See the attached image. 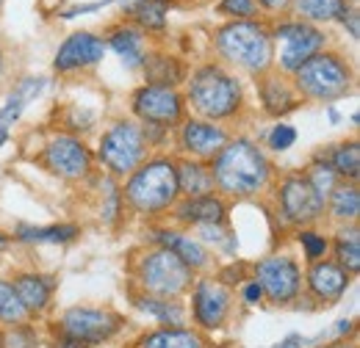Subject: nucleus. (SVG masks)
<instances>
[{
  "mask_svg": "<svg viewBox=\"0 0 360 348\" xmlns=\"http://www.w3.org/2000/svg\"><path fill=\"white\" fill-rule=\"evenodd\" d=\"M211 177L227 194L250 196V194H258L264 188V182L269 180V163L252 141L238 138L233 144H225L217 152V163H214Z\"/></svg>",
  "mask_w": 360,
  "mask_h": 348,
  "instance_id": "f257e3e1",
  "label": "nucleus"
},
{
  "mask_svg": "<svg viewBox=\"0 0 360 348\" xmlns=\"http://www.w3.org/2000/svg\"><path fill=\"white\" fill-rule=\"evenodd\" d=\"M217 47L227 61L250 72H264L271 64V36L255 20H236L219 28Z\"/></svg>",
  "mask_w": 360,
  "mask_h": 348,
  "instance_id": "f03ea898",
  "label": "nucleus"
},
{
  "mask_svg": "<svg viewBox=\"0 0 360 348\" xmlns=\"http://www.w3.org/2000/svg\"><path fill=\"white\" fill-rule=\"evenodd\" d=\"M191 108L205 119H225L233 116L241 105V86L233 75L219 67H202L194 72L188 83Z\"/></svg>",
  "mask_w": 360,
  "mask_h": 348,
  "instance_id": "7ed1b4c3",
  "label": "nucleus"
},
{
  "mask_svg": "<svg viewBox=\"0 0 360 348\" xmlns=\"http://www.w3.org/2000/svg\"><path fill=\"white\" fill-rule=\"evenodd\" d=\"M128 202L139 213H158L167 210L178 199V172L169 161H150L139 172H134L128 188Z\"/></svg>",
  "mask_w": 360,
  "mask_h": 348,
  "instance_id": "20e7f679",
  "label": "nucleus"
},
{
  "mask_svg": "<svg viewBox=\"0 0 360 348\" xmlns=\"http://www.w3.org/2000/svg\"><path fill=\"white\" fill-rule=\"evenodd\" d=\"M297 88L314 100H335L352 86V69L341 55L316 53L297 72Z\"/></svg>",
  "mask_w": 360,
  "mask_h": 348,
  "instance_id": "39448f33",
  "label": "nucleus"
},
{
  "mask_svg": "<svg viewBox=\"0 0 360 348\" xmlns=\"http://www.w3.org/2000/svg\"><path fill=\"white\" fill-rule=\"evenodd\" d=\"M139 274H141V285L150 293L164 296V299L178 296L191 285V268L169 249H158V252L147 255L141 260Z\"/></svg>",
  "mask_w": 360,
  "mask_h": 348,
  "instance_id": "423d86ee",
  "label": "nucleus"
},
{
  "mask_svg": "<svg viewBox=\"0 0 360 348\" xmlns=\"http://www.w3.org/2000/svg\"><path fill=\"white\" fill-rule=\"evenodd\" d=\"M144 158V135L134 122H120L103 135L100 161L114 174H131Z\"/></svg>",
  "mask_w": 360,
  "mask_h": 348,
  "instance_id": "0eeeda50",
  "label": "nucleus"
},
{
  "mask_svg": "<svg viewBox=\"0 0 360 348\" xmlns=\"http://www.w3.org/2000/svg\"><path fill=\"white\" fill-rule=\"evenodd\" d=\"M274 36L283 39V55H280V67L285 72H297L308 58H314L316 53H321V47L327 42V36L311 25V22H283L274 28Z\"/></svg>",
  "mask_w": 360,
  "mask_h": 348,
  "instance_id": "6e6552de",
  "label": "nucleus"
},
{
  "mask_svg": "<svg viewBox=\"0 0 360 348\" xmlns=\"http://www.w3.org/2000/svg\"><path fill=\"white\" fill-rule=\"evenodd\" d=\"M255 282L274 304H285L300 293L302 274L291 257H269L255 265Z\"/></svg>",
  "mask_w": 360,
  "mask_h": 348,
  "instance_id": "1a4fd4ad",
  "label": "nucleus"
},
{
  "mask_svg": "<svg viewBox=\"0 0 360 348\" xmlns=\"http://www.w3.org/2000/svg\"><path fill=\"white\" fill-rule=\"evenodd\" d=\"M280 208L291 224H311L321 216L324 202L305 177H285L280 185Z\"/></svg>",
  "mask_w": 360,
  "mask_h": 348,
  "instance_id": "9d476101",
  "label": "nucleus"
},
{
  "mask_svg": "<svg viewBox=\"0 0 360 348\" xmlns=\"http://www.w3.org/2000/svg\"><path fill=\"white\" fill-rule=\"evenodd\" d=\"M45 163L50 172L64 180H78L91 169V152L84 147V141L72 135H58L47 144Z\"/></svg>",
  "mask_w": 360,
  "mask_h": 348,
  "instance_id": "9b49d317",
  "label": "nucleus"
},
{
  "mask_svg": "<svg viewBox=\"0 0 360 348\" xmlns=\"http://www.w3.org/2000/svg\"><path fill=\"white\" fill-rule=\"evenodd\" d=\"M134 111L153 125H172L178 122L183 114V100L175 88L167 86H144L136 91L134 97Z\"/></svg>",
  "mask_w": 360,
  "mask_h": 348,
  "instance_id": "f8f14e48",
  "label": "nucleus"
},
{
  "mask_svg": "<svg viewBox=\"0 0 360 348\" xmlns=\"http://www.w3.org/2000/svg\"><path fill=\"white\" fill-rule=\"evenodd\" d=\"M120 329V318L103 309H89V307H75L64 315V335L78 337L84 343H103Z\"/></svg>",
  "mask_w": 360,
  "mask_h": 348,
  "instance_id": "ddd939ff",
  "label": "nucleus"
},
{
  "mask_svg": "<svg viewBox=\"0 0 360 348\" xmlns=\"http://www.w3.org/2000/svg\"><path fill=\"white\" fill-rule=\"evenodd\" d=\"M103 55H105L103 39H97L94 34H72L56 53V69L70 72L78 67H91V64L103 61Z\"/></svg>",
  "mask_w": 360,
  "mask_h": 348,
  "instance_id": "4468645a",
  "label": "nucleus"
},
{
  "mask_svg": "<svg viewBox=\"0 0 360 348\" xmlns=\"http://www.w3.org/2000/svg\"><path fill=\"white\" fill-rule=\"evenodd\" d=\"M227 307H230V293L219 282L205 279V282L197 285V290H194V318L202 326H208V329L222 326Z\"/></svg>",
  "mask_w": 360,
  "mask_h": 348,
  "instance_id": "2eb2a0df",
  "label": "nucleus"
},
{
  "mask_svg": "<svg viewBox=\"0 0 360 348\" xmlns=\"http://www.w3.org/2000/svg\"><path fill=\"white\" fill-rule=\"evenodd\" d=\"M180 144L191 155L211 158L227 144V133L222 128H217L214 122H186L183 133H180Z\"/></svg>",
  "mask_w": 360,
  "mask_h": 348,
  "instance_id": "dca6fc26",
  "label": "nucleus"
},
{
  "mask_svg": "<svg viewBox=\"0 0 360 348\" xmlns=\"http://www.w3.org/2000/svg\"><path fill=\"white\" fill-rule=\"evenodd\" d=\"M347 285H349V271L341 268L338 262H314L308 274V288L324 302L338 299L347 290Z\"/></svg>",
  "mask_w": 360,
  "mask_h": 348,
  "instance_id": "f3484780",
  "label": "nucleus"
},
{
  "mask_svg": "<svg viewBox=\"0 0 360 348\" xmlns=\"http://www.w3.org/2000/svg\"><path fill=\"white\" fill-rule=\"evenodd\" d=\"M178 218L186 221V224H197V227H202V224H222L225 221V205H222V199H217L211 194L191 196V199H186L178 208Z\"/></svg>",
  "mask_w": 360,
  "mask_h": 348,
  "instance_id": "a211bd4d",
  "label": "nucleus"
},
{
  "mask_svg": "<svg viewBox=\"0 0 360 348\" xmlns=\"http://www.w3.org/2000/svg\"><path fill=\"white\" fill-rule=\"evenodd\" d=\"M14 293L20 299V304L25 307V312H39L45 309L50 302V282L45 276H37V274H22L14 279Z\"/></svg>",
  "mask_w": 360,
  "mask_h": 348,
  "instance_id": "6ab92c4d",
  "label": "nucleus"
},
{
  "mask_svg": "<svg viewBox=\"0 0 360 348\" xmlns=\"http://www.w3.org/2000/svg\"><path fill=\"white\" fill-rule=\"evenodd\" d=\"M158 241H161V249L175 252L191 271L194 268H202L208 262V252L194 238H186V235H178V232H158Z\"/></svg>",
  "mask_w": 360,
  "mask_h": 348,
  "instance_id": "aec40b11",
  "label": "nucleus"
},
{
  "mask_svg": "<svg viewBox=\"0 0 360 348\" xmlns=\"http://www.w3.org/2000/svg\"><path fill=\"white\" fill-rule=\"evenodd\" d=\"M175 172H178V191L188 194V199L191 196H205V194L214 191V177L200 163L186 161V163H180Z\"/></svg>",
  "mask_w": 360,
  "mask_h": 348,
  "instance_id": "412c9836",
  "label": "nucleus"
},
{
  "mask_svg": "<svg viewBox=\"0 0 360 348\" xmlns=\"http://www.w3.org/2000/svg\"><path fill=\"white\" fill-rule=\"evenodd\" d=\"M261 100H264L269 114H285V111H291L297 105L294 91L285 86V81L277 78V75H269V78L261 81Z\"/></svg>",
  "mask_w": 360,
  "mask_h": 348,
  "instance_id": "4be33fe9",
  "label": "nucleus"
},
{
  "mask_svg": "<svg viewBox=\"0 0 360 348\" xmlns=\"http://www.w3.org/2000/svg\"><path fill=\"white\" fill-rule=\"evenodd\" d=\"M291 3L297 6V11L305 20H314V22L341 20L349 11V3L347 0H291Z\"/></svg>",
  "mask_w": 360,
  "mask_h": 348,
  "instance_id": "5701e85b",
  "label": "nucleus"
},
{
  "mask_svg": "<svg viewBox=\"0 0 360 348\" xmlns=\"http://www.w3.org/2000/svg\"><path fill=\"white\" fill-rule=\"evenodd\" d=\"M111 47L114 53L128 64V67H139L144 61V39L136 28H120L111 34Z\"/></svg>",
  "mask_w": 360,
  "mask_h": 348,
  "instance_id": "b1692460",
  "label": "nucleus"
},
{
  "mask_svg": "<svg viewBox=\"0 0 360 348\" xmlns=\"http://www.w3.org/2000/svg\"><path fill=\"white\" fill-rule=\"evenodd\" d=\"M144 61H147V58H144ZM144 72H147V81H150L153 86H167V88H172L175 83H180V78H183L180 64L175 58H169V55H155V58H150V61L144 64Z\"/></svg>",
  "mask_w": 360,
  "mask_h": 348,
  "instance_id": "393cba45",
  "label": "nucleus"
},
{
  "mask_svg": "<svg viewBox=\"0 0 360 348\" xmlns=\"http://www.w3.org/2000/svg\"><path fill=\"white\" fill-rule=\"evenodd\" d=\"M39 88H42V81H25V88H22V91L11 94V100H8L6 108L0 111V144L6 141V130H8V128L17 122V116L22 114L25 102H28L34 94H39Z\"/></svg>",
  "mask_w": 360,
  "mask_h": 348,
  "instance_id": "a878e982",
  "label": "nucleus"
},
{
  "mask_svg": "<svg viewBox=\"0 0 360 348\" xmlns=\"http://www.w3.org/2000/svg\"><path fill=\"white\" fill-rule=\"evenodd\" d=\"M17 235L25 243H67V241H72L78 235V227H72V224H56V227H45V229L20 227Z\"/></svg>",
  "mask_w": 360,
  "mask_h": 348,
  "instance_id": "bb28decb",
  "label": "nucleus"
},
{
  "mask_svg": "<svg viewBox=\"0 0 360 348\" xmlns=\"http://www.w3.org/2000/svg\"><path fill=\"white\" fill-rule=\"evenodd\" d=\"M144 348H202L200 335L188 329H164L144 340Z\"/></svg>",
  "mask_w": 360,
  "mask_h": 348,
  "instance_id": "cd10ccee",
  "label": "nucleus"
},
{
  "mask_svg": "<svg viewBox=\"0 0 360 348\" xmlns=\"http://www.w3.org/2000/svg\"><path fill=\"white\" fill-rule=\"evenodd\" d=\"M333 199V216L341 221H355L360 213V194L355 185H335V191L330 194Z\"/></svg>",
  "mask_w": 360,
  "mask_h": 348,
  "instance_id": "c85d7f7f",
  "label": "nucleus"
},
{
  "mask_svg": "<svg viewBox=\"0 0 360 348\" xmlns=\"http://www.w3.org/2000/svg\"><path fill=\"white\" fill-rule=\"evenodd\" d=\"M335 255H338V260H341V268H347V271H358L360 268V238H358V227H355V224H352L349 229H341V232H338Z\"/></svg>",
  "mask_w": 360,
  "mask_h": 348,
  "instance_id": "c756f323",
  "label": "nucleus"
},
{
  "mask_svg": "<svg viewBox=\"0 0 360 348\" xmlns=\"http://www.w3.org/2000/svg\"><path fill=\"white\" fill-rule=\"evenodd\" d=\"M330 166H333V172L341 174V177L358 180V177H360V147H358V141L341 144V147L333 152Z\"/></svg>",
  "mask_w": 360,
  "mask_h": 348,
  "instance_id": "7c9ffc66",
  "label": "nucleus"
},
{
  "mask_svg": "<svg viewBox=\"0 0 360 348\" xmlns=\"http://www.w3.org/2000/svg\"><path fill=\"white\" fill-rule=\"evenodd\" d=\"M167 11H169V0H141L134 8L136 20L147 31H161L167 25Z\"/></svg>",
  "mask_w": 360,
  "mask_h": 348,
  "instance_id": "2f4dec72",
  "label": "nucleus"
},
{
  "mask_svg": "<svg viewBox=\"0 0 360 348\" xmlns=\"http://www.w3.org/2000/svg\"><path fill=\"white\" fill-rule=\"evenodd\" d=\"M338 174L333 172V166L330 163H314L308 174H305V180L311 182V188H314L316 194H319V199L321 202H327L330 199V194L335 191V185H338V180H335Z\"/></svg>",
  "mask_w": 360,
  "mask_h": 348,
  "instance_id": "473e14b6",
  "label": "nucleus"
},
{
  "mask_svg": "<svg viewBox=\"0 0 360 348\" xmlns=\"http://www.w3.org/2000/svg\"><path fill=\"white\" fill-rule=\"evenodd\" d=\"M22 318H25V307L20 304L14 288L0 279V321H6V323H20Z\"/></svg>",
  "mask_w": 360,
  "mask_h": 348,
  "instance_id": "72a5a7b5",
  "label": "nucleus"
},
{
  "mask_svg": "<svg viewBox=\"0 0 360 348\" xmlns=\"http://www.w3.org/2000/svg\"><path fill=\"white\" fill-rule=\"evenodd\" d=\"M141 309L155 315L161 323L183 326V309H180V304H169V302H161V299H141Z\"/></svg>",
  "mask_w": 360,
  "mask_h": 348,
  "instance_id": "f704fd0d",
  "label": "nucleus"
},
{
  "mask_svg": "<svg viewBox=\"0 0 360 348\" xmlns=\"http://www.w3.org/2000/svg\"><path fill=\"white\" fill-rule=\"evenodd\" d=\"M300 243L305 246L308 260H319V257H324V252H327V238L319 235V232H311V229H302Z\"/></svg>",
  "mask_w": 360,
  "mask_h": 348,
  "instance_id": "c9c22d12",
  "label": "nucleus"
},
{
  "mask_svg": "<svg viewBox=\"0 0 360 348\" xmlns=\"http://www.w3.org/2000/svg\"><path fill=\"white\" fill-rule=\"evenodd\" d=\"M297 141V130L291 128V125H277L269 135V147L271 149H277V152H283V149H288L291 144Z\"/></svg>",
  "mask_w": 360,
  "mask_h": 348,
  "instance_id": "e433bc0d",
  "label": "nucleus"
},
{
  "mask_svg": "<svg viewBox=\"0 0 360 348\" xmlns=\"http://www.w3.org/2000/svg\"><path fill=\"white\" fill-rule=\"evenodd\" d=\"M219 8L230 17H241V20L255 17V0H222Z\"/></svg>",
  "mask_w": 360,
  "mask_h": 348,
  "instance_id": "4c0bfd02",
  "label": "nucleus"
},
{
  "mask_svg": "<svg viewBox=\"0 0 360 348\" xmlns=\"http://www.w3.org/2000/svg\"><path fill=\"white\" fill-rule=\"evenodd\" d=\"M6 340H8V348H34V335L22 326H14Z\"/></svg>",
  "mask_w": 360,
  "mask_h": 348,
  "instance_id": "58836bf2",
  "label": "nucleus"
},
{
  "mask_svg": "<svg viewBox=\"0 0 360 348\" xmlns=\"http://www.w3.org/2000/svg\"><path fill=\"white\" fill-rule=\"evenodd\" d=\"M341 20H344V25L349 28L352 39H358V36H360V17H358V11H347Z\"/></svg>",
  "mask_w": 360,
  "mask_h": 348,
  "instance_id": "ea45409f",
  "label": "nucleus"
},
{
  "mask_svg": "<svg viewBox=\"0 0 360 348\" xmlns=\"http://www.w3.org/2000/svg\"><path fill=\"white\" fill-rule=\"evenodd\" d=\"M53 348H91L89 343H84V340H78V337H70V335H64V337H58Z\"/></svg>",
  "mask_w": 360,
  "mask_h": 348,
  "instance_id": "a19ab883",
  "label": "nucleus"
},
{
  "mask_svg": "<svg viewBox=\"0 0 360 348\" xmlns=\"http://www.w3.org/2000/svg\"><path fill=\"white\" fill-rule=\"evenodd\" d=\"M261 296H264V290H261V285H258V282H250V285L244 288V299H247L250 304H258V302H261Z\"/></svg>",
  "mask_w": 360,
  "mask_h": 348,
  "instance_id": "79ce46f5",
  "label": "nucleus"
},
{
  "mask_svg": "<svg viewBox=\"0 0 360 348\" xmlns=\"http://www.w3.org/2000/svg\"><path fill=\"white\" fill-rule=\"evenodd\" d=\"M264 8H269V11H283V8H288L291 6V0H258Z\"/></svg>",
  "mask_w": 360,
  "mask_h": 348,
  "instance_id": "37998d69",
  "label": "nucleus"
},
{
  "mask_svg": "<svg viewBox=\"0 0 360 348\" xmlns=\"http://www.w3.org/2000/svg\"><path fill=\"white\" fill-rule=\"evenodd\" d=\"M274 348H302V337L300 335H291V337H285L283 343H277Z\"/></svg>",
  "mask_w": 360,
  "mask_h": 348,
  "instance_id": "c03bdc74",
  "label": "nucleus"
},
{
  "mask_svg": "<svg viewBox=\"0 0 360 348\" xmlns=\"http://www.w3.org/2000/svg\"><path fill=\"white\" fill-rule=\"evenodd\" d=\"M6 246H8V238H6V235H3V232H0V255H3V252H6Z\"/></svg>",
  "mask_w": 360,
  "mask_h": 348,
  "instance_id": "a18cd8bd",
  "label": "nucleus"
},
{
  "mask_svg": "<svg viewBox=\"0 0 360 348\" xmlns=\"http://www.w3.org/2000/svg\"><path fill=\"white\" fill-rule=\"evenodd\" d=\"M0 72H3V53H0Z\"/></svg>",
  "mask_w": 360,
  "mask_h": 348,
  "instance_id": "49530a36",
  "label": "nucleus"
},
{
  "mask_svg": "<svg viewBox=\"0 0 360 348\" xmlns=\"http://www.w3.org/2000/svg\"><path fill=\"white\" fill-rule=\"evenodd\" d=\"M330 348H352V346H330Z\"/></svg>",
  "mask_w": 360,
  "mask_h": 348,
  "instance_id": "de8ad7c7",
  "label": "nucleus"
},
{
  "mask_svg": "<svg viewBox=\"0 0 360 348\" xmlns=\"http://www.w3.org/2000/svg\"><path fill=\"white\" fill-rule=\"evenodd\" d=\"M0 348H3V337H0Z\"/></svg>",
  "mask_w": 360,
  "mask_h": 348,
  "instance_id": "09e8293b",
  "label": "nucleus"
},
{
  "mask_svg": "<svg viewBox=\"0 0 360 348\" xmlns=\"http://www.w3.org/2000/svg\"><path fill=\"white\" fill-rule=\"evenodd\" d=\"M347 3H355V0H347Z\"/></svg>",
  "mask_w": 360,
  "mask_h": 348,
  "instance_id": "8fccbe9b",
  "label": "nucleus"
},
{
  "mask_svg": "<svg viewBox=\"0 0 360 348\" xmlns=\"http://www.w3.org/2000/svg\"><path fill=\"white\" fill-rule=\"evenodd\" d=\"M0 3H3V0H0Z\"/></svg>",
  "mask_w": 360,
  "mask_h": 348,
  "instance_id": "3c124183",
  "label": "nucleus"
}]
</instances>
